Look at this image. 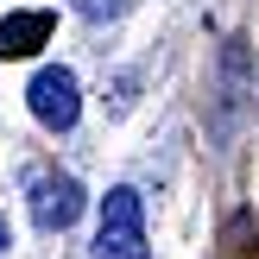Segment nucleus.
<instances>
[{"label": "nucleus", "mask_w": 259, "mask_h": 259, "mask_svg": "<svg viewBox=\"0 0 259 259\" xmlns=\"http://www.w3.org/2000/svg\"><path fill=\"white\" fill-rule=\"evenodd\" d=\"M95 259H152V247H146V209H139V190H108V196H101Z\"/></svg>", "instance_id": "1"}, {"label": "nucleus", "mask_w": 259, "mask_h": 259, "mask_svg": "<svg viewBox=\"0 0 259 259\" xmlns=\"http://www.w3.org/2000/svg\"><path fill=\"white\" fill-rule=\"evenodd\" d=\"M25 101H32V114L51 126V133H70V126H76V114H82V89H76V76H70V70H57V63L32 76Z\"/></svg>", "instance_id": "2"}, {"label": "nucleus", "mask_w": 259, "mask_h": 259, "mask_svg": "<svg viewBox=\"0 0 259 259\" xmlns=\"http://www.w3.org/2000/svg\"><path fill=\"white\" fill-rule=\"evenodd\" d=\"M76 215H82V184L76 177H38L32 184V222L45 234H63Z\"/></svg>", "instance_id": "3"}, {"label": "nucleus", "mask_w": 259, "mask_h": 259, "mask_svg": "<svg viewBox=\"0 0 259 259\" xmlns=\"http://www.w3.org/2000/svg\"><path fill=\"white\" fill-rule=\"evenodd\" d=\"M45 38H51V13H13L0 19V57H32Z\"/></svg>", "instance_id": "4"}, {"label": "nucleus", "mask_w": 259, "mask_h": 259, "mask_svg": "<svg viewBox=\"0 0 259 259\" xmlns=\"http://www.w3.org/2000/svg\"><path fill=\"white\" fill-rule=\"evenodd\" d=\"M76 13L82 19H114V13H126V0H76Z\"/></svg>", "instance_id": "5"}, {"label": "nucleus", "mask_w": 259, "mask_h": 259, "mask_svg": "<svg viewBox=\"0 0 259 259\" xmlns=\"http://www.w3.org/2000/svg\"><path fill=\"white\" fill-rule=\"evenodd\" d=\"M13 247V228H7V215H0V253H7Z\"/></svg>", "instance_id": "6"}]
</instances>
